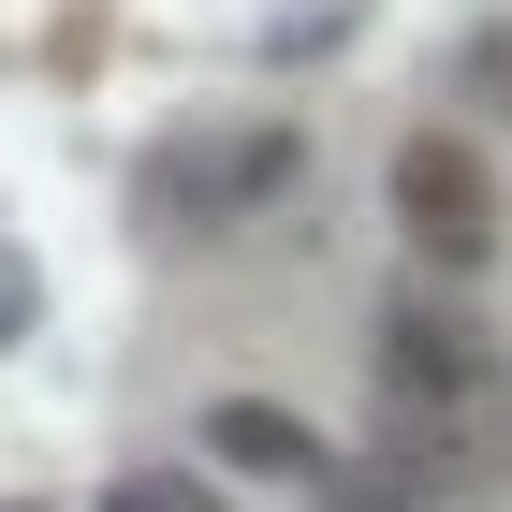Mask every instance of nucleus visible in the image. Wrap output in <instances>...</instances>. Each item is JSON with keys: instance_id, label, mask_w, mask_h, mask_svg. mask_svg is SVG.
<instances>
[{"instance_id": "1", "label": "nucleus", "mask_w": 512, "mask_h": 512, "mask_svg": "<svg viewBox=\"0 0 512 512\" xmlns=\"http://www.w3.org/2000/svg\"><path fill=\"white\" fill-rule=\"evenodd\" d=\"M498 395H512V366H498L483 322H454V308H395L381 322V410H395V439H483Z\"/></svg>"}, {"instance_id": "2", "label": "nucleus", "mask_w": 512, "mask_h": 512, "mask_svg": "<svg viewBox=\"0 0 512 512\" xmlns=\"http://www.w3.org/2000/svg\"><path fill=\"white\" fill-rule=\"evenodd\" d=\"M264 191H293V132H278V118L191 132V147L147 161V220H176V235H220V220H249Z\"/></svg>"}, {"instance_id": "3", "label": "nucleus", "mask_w": 512, "mask_h": 512, "mask_svg": "<svg viewBox=\"0 0 512 512\" xmlns=\"http://www.w3.org/2000/svg\"><path fill=\"white\" fill-rule=\"evenodd\" d=\"M395 235L425 249V264H483L498 249V176H483L469 132H410L395 147Z\"/></svg>"}, {"instance_id": "4", "label": "nucleus", "mask_w": 512, "mask_h": 512, "mask_svg": "<svg viewBox=\"0 0 512 512\" xmlns=\"http://www.w3.org/2000/svg\"><path fill=\"white\" fill-rule=\"evenodd\" d=\"M205 454L249 469V483H322V439L293 425V410H264V395H220V410H205Z\"/></svg>"}, {"instance_id": "5", "label": "nucleus", "mask_w": 512, "mask_h": 512, "mask_svg": "<svg viewBox=\"0 0 512 512\" xmlns=\"http://www.w3.org/2000/svg\"><path fill=\"white\" fill-rule=\"evenodd\" d=\"M103 512H220V498L176 483V469H118V498H103Z\"/></svg>"}]
</instances>
